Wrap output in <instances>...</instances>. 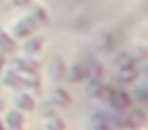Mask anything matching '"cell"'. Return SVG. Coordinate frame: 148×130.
Wrapping results in <instances>:
<instances>
[{"label": "cell", "mask_w": 148, "mask_h": 130, "mask_svg": "<svg viewBox=\"0 0 148 130\" xmlns=\"http://www.w3.org/2000/svg\"><path fill=\"white\" fill-rule=\"evenodd\" d=\"M0 130H7V129H5V122L2 119H0Z\"/></svg>", "instance_id": "24"}, {"label": "cell", "mask_w": 148, "mask_h": 130, "mask_svg": "<svg viewBox=\"0 0 148 130\" xmlns=\"http://www.w3.org/2000/svg\"><path fill=\"white\" fill-rule=\"evenodd\" d=\"M88 63V71H89V78H103L105 76V67L99 59H91Z\"/></svg>", "instance_id": "16"}, {"label": "cell", "mask_w": 148, "mask_h": 130, "mask_svg": "<svg viewBox=\"0 0 148 130\" xmlns=\"http://www.w3.org/2000/svg\"><path fill=\"white\" fill-rule=\"evenodd\" d=\"M42 86H43V82H42V78H40L38 73L24 76V89L29 91V94L38 95L40 92H42Z\"/></svg>", "instance_id": "14"}, {"label": "cell", "mask_w": 148, "mask_h": 130, "mask_svg": "<svg viewBox=\"0 0 148 130\" xmlns=\"http://www.w3.org/2000/svg\"><path fill=\"white\" fill-rule=\"evenodd\" d=\"M56 111L58 110H56L49 101H45V103L42 105V108H40V114H42V117H46V119L51 117V116H56Z\"/></svg>", "instance_id": "19"}, {"label": "cell", "mask_w": 148, "mask_h": 130, "mask_svg": "<svg viewBox=\"0 0 148 130\" xmlns=\"http://www.w3.org/2000/svg\"><path fill=\"white\" fill-rule=\"evenodd\" d=\"M5 2H7V0H0V3H5Z\"/></svg>", "instance_id": "25"}, {"label": "cell", "mask_w": 148, "mask_h": 130, "mask_svg": "<svg viewBox=\"0 0 148 130\" xmlns=\"http://www.w3.org/2000/svg\"><path fill=\"white\" fill-rule=\"evenodd\" d=\"M48 101L56 108V110H67V108L72 106L73 98H72V95L69 94L64 87H56L51 91Z\"/></svg>", "instance_id": "4"}, {"label": "cell", "mask_w": 148, "mask_h": 130, "mask_svg": "<svg viewBox=\"0 0 148 130\" xmlns=\"http://www.w3.org/2000/svg\"><path fill=\"white\" fill-rule=\"evenodd\" d=\"M11 68H14L18 73H21L23 76H29V75H35L40 71V60H37L34 56H21L16 57L13 60Z\"/></svg>", "instance_id": "2"}, {"label": "cell", "mask_w": 148, "mask_h": 130, "mask_svg": "<svg viewBox=\"0 0 148 130\" xmlns=\"http://www.w3.org/2000/svg\"><path fill=\"white\" fill-rule=\"evenodd\" d=\"M65 78L70 82H73V84L88 81V78H89L88 63L86 62H75L70 68H67V76H65Z\"/></svg>", "instance_id": "5"}, {"label": "cell", "mask_w": 148, "mask_h": 130, "mask_svg": "<svg viewBox=\"0 0 148 130\" xmlns=\"http://www.w3.org/2000/svg\"><path fill=\"white\" fill-rule=\"evenodd\" d=\"M140 70L138 68H131V70H123V71L116 73V82L119 86H131L137 81V78L140 76Z\"/></svg>", "instance_id": "12"}, {"label": "cell", "mask_w": 148, "mask_h": 130, "mask_svg": "<svg viewBox=\"0 0 148 130\" xmlns=\"http://www.w3.org/2000/svg\"><path fill=\"white\" fill-rule=\"evenodd\" d=\"M5 110H7V103H5V98L0 97V113H5Z\"/></svg>", "instance_id": "22"}, {"label": "cell", "mask_w": 148, "mask_h": 130, "mask_svg": "<svg viewBox=\"0 0 148 130\" xmlns=\"http://www.w3.org/2000/svg\"><path fill=\"white\" fill-rule=\"evenodd\" d=\"M105 81L103 78H88V87H86V92L89 97L92 98H99L102 97L103 94V89H105Z\"/></svg>", "instance_id": "11"}, {"label": "cell", "mask_w": 148, "mask_h": 130, "mask_svg": "<svg viewBox=\"0 0 148 130\" xmlns=\"http://www.w3.org/2000/svg\"><path fill=\"white\" fill-rule=\"evenodd\" d=\"M30 18L35 21L37 27H43V25H48L49 24V14L43 6L40 5H35L30 11Z\"/></svg>", "instance_id": "15"}, {"label": "cell", "mask_w": 148, "mask_h": 130, "mask_svg": "<svg viewBox=\"0 0 148 130\" xmlns=\"http://www.w3.org/2000/svg\"><path fill=\"white\" fill-rule=\"evenodd\" d=\"M5 65H7V56L0 52V75H2V71L5 70Z\"/></svg>", "instance_id": "21"}, {"label": "cell", "mask_w": 148, "mask_h": 130, "mask_svg": "<svg viewBox=\"0 0 148 130\" xmlns=\"http://www.w3.org/2000/svg\"><path fill=\"white\" fill-rule=\"evenodd\" d=\"M18 51V43L7 30L0 29V52L8 56V54H14Z\"/></svg>", "instance_id": "9"}, {"label": "cell", "mask_w": 148, "mask_h": 130, "mask_svg": "<svg viewBox=\"0 0 148 130\" xmlns=\"http://www.w3.org/2000/svg\"><path fill=\"white\" fill-rule=\"evenodd\" d=\"M134 97H135V100H137L138 103H145V101L148 100V87H147V84H145V82L135 86Z\"/></svg>", "instance_id": "18"}, {"label": "cell", "mask_w": 148, "mask_h": 130, "mask_svg": "<svg viewBox=\"0 0 148 130\" xmlns=\"http://www.w3.org/2000/svg\"><path fill=\"white\" fill-rule=\"evenodd\" d=\"M67 76V65L64 59L59 56H54L49 62V78L53 81H64Z\"/></svg>", "instance_id": "7"}, {"label": "cell", "mask_w": 148, "mask_h": 130, "mask_svg": "<svg viewBox=\"0 0 148 130\" xmlns=\"http://www.w3.org/2000/svg\"><path fill=\"white\" fill-rule=\"evenodd\" d=\"M35 29H37L35 21L30 18V14H27V16H24V18H21V19L13 22V25H11L13 38H18V40H21V38H29L30 35H34Z\"/></svg>", "instance_id": "3"}, {"label": "cell", "mask_w": 148, "mask_h": 130, "mask_svg": "<svg viewBox=\"0 0 148 130\" xmlns=\"http://www.w3.org/2000/svg\"><path fill=\"white\" fill-rule=\"evenodd\" d=\"M11 3H13L16 8H26V6H30L32 0H11Z\"/></svg>", "instance_id": "20"}, {"label": "cell", "mask_w": 148, "mask_h": 130, "mask_svg": "<svg viewBox=\"0 0 148 130\" xmlns=\"http://www.w3.org/2000/svg\"><path fill=\"white\" fill-rule=\"evenodd\" d=\"M37 106V101H35V97L29 92H21L18 94L16 100H14V108L19 110L21 113H32Z\"/></svg>", "instance_id": "8"}, {"label": "cell", "mask_w": 148, "mask_h": 130, "mask_svg": "<svg viewBox=\"0 0 148 130\" xmlns=\"http://www.w3.org/2000/svg\"><path fill=\"white\" fill-rule=\"evenodd\" d=\"M43 44H45V38L42 35H30L24 43V54L26 56H35L42 51Z\"/></svg>", "instance_id": "10"}, {"label": "cell", "mask_w": 148, "mask_h": 130, "mask_svg": "<svg viewBox=\"0 0 148 130\" xmlns=\"http://www.w3.org/2000/svg\"><path fill=\"white\" fill-rule=\"evenodd\" d=\"M45 129L46 130H65V120L61 116H51L46 120Z\"/></svg>", "instance_id": "17"}, {"label": "cell", "mask_w": 148, "mask_h": 130, "mask_svg": "<svg viewBox=\"0 0 148 130\" xmlns=\"http://www.w3.org/2000/svg\"><path fill=\"white\" fill-rule=\"evenodd\" d=\"M2 81H3L5 86H8V87L14 89V91H21V89H24V76L21 75V73H18L14 68H7L2 71Z\"/></svg>", "instance_id": "6"}, {"label": "cell", "mask_w": 148, "mask_h": 130, "mask_svg": "<svg viewBox=\"0 0 148 130\" xmlns=\"http://www.w3.org/2000/svg\"><path fill=\"white\" fill-rule=\"evenodd\" d=\"M100 100H103L105 103H108L115 111H126L127 108L132 106V98H131V95H129L127 92L121 91V89L108 87V86H105Z\"/></svg>", "instance_id": "1"}, {"label": "cell", "mask_w": 148, "mask_h": 130, "mask_svg": "<svg viewBox=\"0 0 148 130\" xmlns=\"http://www.w3.org/2000/svg\"><path fill=\"white\" fill-rule=\"evenodd\" d=\"M7 130H24V129H19V127H5Z\"/></svg>", "instance_id": "23"}, {"label": "cell", "mask_w": 148, "mask_h": 130, "mask_svg": "<svg viewBox=\"0 0 148 130\" xmlns=\"http://www.w3.org/2000/svg\"><path fill=\"white\" fill-rule=\"evenodd\" d=\"M24 122H26V117H24V113H21L19 110L13 108L7 113V117H5V127H19V129H24Z\"/></svg>", "instance_id": "13"}]
</instances>
